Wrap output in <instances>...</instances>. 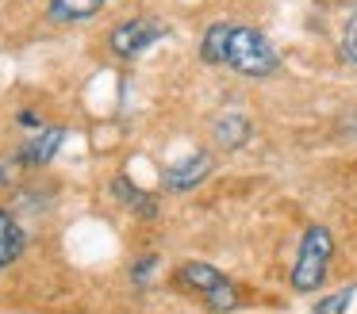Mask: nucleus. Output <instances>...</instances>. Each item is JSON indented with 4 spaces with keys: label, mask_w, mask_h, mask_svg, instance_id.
<instances>
[{
    "label": "nucleus",
    "mask_w": 357,
    "mask_h": 314,
    "mask_svg": "<svg viewBox=\"0 0 357 314\" xmlns=\"http://www.w3.org/2000/svg\"><path fill=\"white\" fill-rule=\"evenodd\" d=\"M223 65H231V69H238V73H246V77H269V73H277V50L269 46V38L261 35V31H254V27H234L231 23V31H227V61Z\"/></svg>",
    "instance_id": "obj_1"
},
{
    "label": "nucleus",
    "mask_w": 357,
    "mask_h": 314,
    "mask_svg": "<svg viewBox=\"0 0 357 314\" xmlns=\"http://www.w3.org/2000/svg\"><path fill=\"white\" fill-rule=\"evenodd\" d=\"M331 257H334V237L326 226H307L303 230L300 253L292 265V288L296 291H315L331 272Z\"/></svg>",
    "instance_id": "obj_2"
},
{
    "label": "nucleus",
    "mask_w": 357,
    "mask_h": 314,
    "mask_svg": "<svg viewBox=\"0 0 357 314\" xmlns=\"http://www.w3.org/2000/svg\"><path fill=\"white\" fill-rule=\"evenodd\" d=\"M177 283L185 291H192V295L204 299V306L215 314H227L238 306V288H234L231 280H227L219 268L211 265H200V260H192V265H181L177 268Z\"/></svg>",
    "instance_id": "obj_3"
},
{
    "label": "nucleus",
    "mask_w": 357,
    "mask_h": 314,
    "mask_svg": "<svg viewBox=\"0 0 357 314\" xmlns=\"http://www.w3.org/2000/svg\"><path fill=\"white\" fill-rule=\"evenodd\" d=\"M158 38H162V23L127 19V23H119V27L112 31V50H116L119 58H135V54H142L146 46H154Z\"/></svg>",
    "instance_id": "obj_4"
},
{
    "label": "nucleus",
    "mask_w": 357,
    "mask_h": 314,
    "mask_svg": "<svg viewBox=\"0 0 357 314\" xmlns=\"http://www.w3.org/2000/svg\"><path fill=\"white\" fill-rule=\"evenodd\" d=\"M208 173H211V157L208 153H192V157H185V161H177V165L165 168V184H169L173 191H188V188H196Z\"/></svg>",
    "instance_id": "obj_5"
},
{
    "label": "nucleus",
    "mask_w": 357,
    "mask_h": 314,
    "mask_svg": "<svg viewBox=\"0 0 357 314\" xmlns=\"http://www.w3.org/2000/svg\"><path fill=\"white\" fill-rule=\"evenodd\" d=\"M66 130L62 127H47L39 138H31V142L20 150V165H47L50 157L58 153V146H62Z\"/></svg>",
    "instance_id": "obj_6"
},
{
    "label": "nucleus",
    "mask_w": 357,
    "mask_h": 314,
    "mask_svg": "<svg viewBox=\"0 0 357 314\" xmlns=\"http://www.w3.org/2000/svg\"><path fill=\"white\" fill-rule=\"evenodd\" d=\"M20 253H24V230H20V222L0 207V268H8Z\"/></svg>",
    "instance_id": "obj_7"
},
{
    "label": "nucleus",
    "mask_w": 357,
    "mask_h": 314,
    "mask_svg": "<svg viewBox=\"0 0 357 314\" xmlns=\"http://www.w3.org/2000/svg\"><path fill=\"white\" fill-rule=\"evenodd\" d=\"M100 8H104V0H50V19L81 23V19H93Z\"/></svg>",
    "instance_id": "obj_8"
},
{
    "label": "nucleus",
    "mask_w": 357,
    "mask_h": 314,
    "mask_svg": "<svg viewBox=\"0 0 357 314\" xmlns=\"http://www.w3.org/2000/svg\"><path fill=\"white\" fill-rule=\"evenodd\" d=\"M227 31H231V23H211L208 35H204L200 58L208 61V65H223L227 61Z\"/></svg>",
    "instance_id": "obj_9"
},
{
    "label": "nucleus",
    "mask_w": 357,
    "mask_h": 314,
    "mask_svg": "<svg viewBox=\"0 0 357 314\" xmlns=\"http://www.w3.org/2000/svg\"><path fill=\"white\" fill-rule=\"evenodd\" d=\"M215 138L231 150V146H242L250 138V123L242 119V115H223V119L215 123Z\"/></svg>",
    "instance_id": "obj_10"
},
{
    "label": "nucleus",
    "mask_w": 357,
    "mask_h": 314,
    "mask_svg": "<svg viewBox=\"0 0 357 314\" xmlns=\"http://www.w3.org/2000/svg\"><path fill=\"white\" fill-rule=\"evenodd\" d=\"M112 188H116V196L123 199L127 207H135L139 214H154V211H158V203H154V199H150L146 191H139V188H135V184L127 180V176H119V180L112 184Z\"/></svg>",
    "instance_id": "obj_11"
},
{
    "label": "nucleus",
    "mask_w": 357,
    "mask_h": 314,
    "mask_svg": "<svg viewBox=\"0 0 357 314\" xmlns=\"http://www.w3.org/2000/svg\"><path fill=\"white\" fill-rule=\"evenodd\" d=\"M349 299H354V291H338V295H331V299H323V303H319L315 306V314H342V311H346V303H349Z\"/></svg>",
    "instance_id": "obj_12"
},
{
    "label": "nucleus",
    "mask_w": 357,
    "mask_h": 314,
    "mask_svg": "<svg viewBox=\"0 0 357 314\" xmlns=\"http://www.w3.org/2000/svg\"><path fill=\"white\" fill-rule=\"evenodd\" d=\"M154 265H158V257H154V253H150L146 260H139V265L131 268V280H135V283H146V276L154 272Z\"/></svg>",
    "instance_id": "obj_13"
},
{
    "label": "nucleus",
    "mask_w": 357,
    "mask_h": 314,
    "mask_svg": "<svg viewBox=\"0 0 357 314\" xmlns=\"http://www.w3.org/2000/svg\"><path fill=\"white\" fill-rule=\"evenodd\" d=\"M346 54H349V61L357 65V15L349 19V27H346Z\"/></svg>",
    "instance_id": "obj_14"
}]
</instances>
